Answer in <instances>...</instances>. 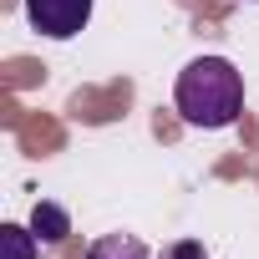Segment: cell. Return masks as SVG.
<instances>
[{
  "label": "cell",
  "instance_id": "cell-1",
  "mask_svg": "<svg viewBox=\"0 0 259 259\" xmlns=\"http://www.w3.org/2000/svg\"><path fill=\"white\" fill-rule=\"evenodd\" d=\"M173 107L188 127H234L239 112H244V76L229 56H193L183 71H178V87H173Z\"/></svg>",
  "mask_w": 259,
  "mask_h": 259
},
{
  "label": "cell",
  "instance_id": "cell-2",
  "mask_svg": "<svg viewBox=\"0 0 259 259\" xmlns=\"http://www.w3.org/2000/svg\"><path fill=\"white\" fill-rule=\"evenodd\" d=\"M26 21L51 41H71L92 21V0H26Z\"/></svg>",
  "mask_w": 259,
  "mask_h": 259
},
{
  "label": "cell",
  "instance_id": "cell-3",
  "mask_svg": "<svg viewBox=\"0 0 259 259\" xmlns=\"http://www.w3.org/2000/svg\"><path fill=\"white\" fill-rule=\"evenodd\" d=\"M31 229H36L41 244H61V239L71 234V219H66L61 203H46V198H41V203L31 208Z\"/></svg>",
  "mask_w": 259,
  "mask_h": 259
},
{
  "label": "cell",
  "instance_id": "cell-4",
  "mask_svg": "<svg viewBox=\"0 0 259 259\" xmlns=\"http://www.w3.org/2000/svg\"><path fill=\"white\" fill-rule=\"evenodd\" d=\"M87 259H153V254H148V244L138 234H102L87 249Z\"/></svg>",
  "mask_w": 259,
  "mask_h": 259
},
{
  "label": "cell",
  "instance_id": "cell-5",
  "mask_svg": "<svg viewBox=\"0 0 259 259\" xmlns=\"http://www.w3.org/2000/svg\"><path fill=\"white\" fill-rule=\"evenodd\" d=\"M0 244H6V259H36V229L31 224H6L0 229Z\"/></svg>",
  "mask_w": 259,
  "mask_h": 259
},
{
  "label": "cell",
  "instance_id": "cell-6",
  "mask_svg": "<svg viewBox=\"0 0 259 259\" xmlns=\"http://www.w3.org/2000/svg\"><path fill=\"white\" fill-rule=\"evenodd\" d=\"M158 259H208V249H203L198 239H178V244H168Z\"/></svg>",
  "mask_w": 259,
  "mask_h": 259
}]
</instances>
